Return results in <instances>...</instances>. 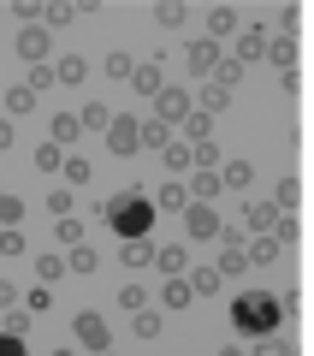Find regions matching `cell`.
<instances>
[{"instance_id":"obj_21","label":"cell","mask_w":314,"mask_h":356,"mask_svg":"<svg viewBox=\"0 0 314 356\" xmlns=\"http://www.w3.org/2000/svg\"><path fill=\"white\" fill-rule=\"evenodd\" d=\"M160 303H166V309H190V303H196V291H190V273H184V280H166Z\"/></svg>"},{"instance_id":"obj_11","label":"cell","mask_w":314,"mask_h":356,"mask_svg":"<svg viewBox=\"0 0 314 356\" xmlns=\"http://www.w3.org/2000/svg\"><path fill=\"white\" fill-rule=\"evenodd\" d=\"M267 65H273L279 77L297 72V36H267Z\"/></svg>"},{"instance_id":"obj_3","label":"cell","mask_w":314,"mask_h":356,"mask_svg":"<svg viewBox=\"0 0 314 356\" xmlns=\"http://www.w3.org/2000/svg\"><path fill=\"white\" fill-rule=\"evenodd\" d=\"M72 332H77V344H83V350H113V339H107V321L95 315V309H77V321H72Z\"/></svg>"},{"instance_id":"obj_45","label":"cell","mask_w":314,"mask_h":356,"mask_svg":"<svg viewBox=\"0 0 314 356\" xmlns=\"http://www.w3.org/2000/svg\"><path fill=\"white\" fill-rule=\"evenodd\" d=\"M18 220H24V202H18V196H0V226L13 232Z\"/></svg>"},{"instance_id":"obj_41","label":"cell","mask_w":314,"mask_h":356,"mask_svg":"<svg viewBox=\"0 0 314 356\" xmlns=\"http://www.w3.org/2000/svg\"><path fill=\"white\" fill-rule=\"evenodd\" d=\"M77 13H89V6H65V0H53V6H48L42 18H48V30H53V24H72Z\"/></svg>"},{"instance_id":"obj_14","label":"cell","mask_w":314,"mask_h":356,"mask_svg":"<svg viewBox=\"0 0 314 356\" xmlns=\"http://www.w3.org/2000/svg\"><path fill=\"white\" fill-rule=\"evenodd\" d=\"M154 267H160L166 280H184V273H190V250H184V243H166V250L154 255Z\"/></svg>"},{"instance_id":"obj_16","label":"cell","mask_w":314,"mask_h":356,"mask_svg":"<svg viewBox=\"0 0 314 356\" xmlns=\"http://www.w3.org/2000/svg\"><path fill=\"white\" fill-rule=\"evenodd\" d=\"M131 89H137V95H160V89H166L160 60H142V65H137V77H131Z\"/></svg>"},{"instance_id":"obj_1","label":"cell","mask_w":314,"mask_h":356,"mask_svg":"<svg viewBox=\"0 0 314 356\" xmlns=\"http://www.w3.org/2000/svg\"><path fill=\"white\" fill-rule=\"evenodd\" d=\"M231 327H238L243 339H267V332H279V327H285V297L243 291L238 303H231Z\"/></svg>"},{"instance_id":"obj_37","label":"cell","mask_w":314,"mask_h":356,"mask_svg":"<svg viewBox=\"0 0 314 356\" xmlns=\"http://www.w3.org/2000/svg\"><path fill=\"white\" fill-rule=\"evenodd\" d=\"M243 267H249L243 250H220V273H226V280H243Z\"/></svg>"},{"instance_id":"obj_23","label":"cell","mask_w":314,"mask_h":356,"mask_svg":"<svg viewBox=\"0 0 314 356\" xmlns=\"http://www.w3.org/2000/svg\"><path fill=\"white\" fill-rule=\"evenodd\" d=\"M154 255H160V250H154V238H131L125 243V267H154Z\"/></svg>"},{"instance_id":"obj_43","label":"cell","mask_w":314,"mask_h":356,"mask_svg":"<svg viewBox=\"0 0 314 356\" xmlns=\"http://www.w3.org/2000/svg\"><path fill=\"white\" fill-rule=\"evenodd\" d=\"M238 77H243V65H238V60H220V72L208 77V83H220V89H238Z\"/></svg>"},{"instance_id":"obj_52","label":"cell","mask_w":314,"mask_h":356,"mask_svg":"<svg viewBox=\"0 0 314 356\" xmlns=\"http://www.w3.org/2000/svg\"><path fill=\"white\" fill-rule=\"evenodd\" d=\"M53 83V72H48V65H30V89H36V95H42V89H48Z\"/></svg>"},{"instance_id":"obj_30","label":"cell","mask_w":314,"mask_h":356,"mask_svg":"<svg viewBox=\"0 0 314 356\" xmlns=\"http://www.w3.org/2000/svg\"><path fill=\"white\" fill-rule=\"evenodd\" d=\"M273 202L285 208V214H290V208H302V184H297V178H279V184H273Z\"/></svg>"},{"instance_id":"obj_32","label":"cell","mask_w":314,"mask_h":356,"mask_svg":"<svg viewBox=\"0 0 314 356\" xmlns=\"http://www.w3.org/2000/svg\"><path fill=\"white\" fill-rule=\"evenodd\" d=\"M249 356H297V344L279 339V332H267V339H255V350H249Z\"/></svg>"},{"instance_id":"obj_55","label":"cell","mask_w":314,"mask_h":356,"mask_svg":"<svg viewBox=\"0 0 314 356\" xmlns=\"http://www.w3.org/2000/svg\"><path fill=\"white\" fill-rule=\"evenodd\" d=\"M18 303H24V297H18V291H13V285L0 280V309H18Z\"/></svg>"},{"instance_id":"obj_59","label":"cell","mask_w":314,"mask_h":356,"mask_svg":"<svg viewBox=\"0 0 314 356\" xmlns=\"http://www.w3.org/2000/svg\"><path fill=\"white\" fill-rule=\"evenodd\" d=\"M101 356H113V350H101Z\"/></svg>"},{"instance_id":"obj_40","label":"cell","mask_w":314,"mask_h":356,"mask_svg":"<svg viewBox=\"0 0 314 356\" xmlns=\"http://www.w3.org/2000/svg\"><path fill=\"white\" fill-rule=\"evenodd\" d=\"M65 261H72V273H95V267H101V255L89 250V243H77V250L65 255Z\"/></svg>"},{"instance_id":"obj_19","label":"cell","mask_w":314,"mask_h":356,"mask_svg":"<svg viewBox=\"0 0 314 356\" xmlns=\"http://www.w3.org/2000/svg\"><path fill=\"white\" fill-rule=\"evenodd\" d=\"M184 143H190V149H196V143H214V113H201V107H196V113L184 119Z\"/></svg>"},{"instance_id":"obj_31","label":"cell","mask_w":314,"mask_h":356,"mask_svg":"<svg viewBox=\"0 0 314 356\" xmlns=\"http://www.w3.org/2000/svg\"><path fill=\"white\" fill-rule=\"evenodd\" d=\"M36 166H42V172H65V149H60V143H42V149H36Z\"/></svg>"},{"instance_id":"obj_4","label":"cell","mask_w":314,"mask_h":356,"mask_svg":"<svg viewBox=\"0 0 314 356\" xmlns=\"http://www.w3.org/2000/svg\"><path fill=\"white\" fill-rule=\"evenodd\" d=\"M154 113H160L166 125H178V119L196 113V95H190V89H178V83H166L160 95H154Z\"/></svg>"},{"instance_id":"obj_20","label":"cell","mask_w":314,"mask_h":356,"mask_svg":"<svg viewBox=\"0 0 314 356\" xmlns=\"http://www.w3.org/2000/svg\"><path fill=\"white\" fill-rule=\"evenodd\" d=\"M53 77H60V83H72V89H77V83H83V77H89V60H83V54H65V60L53 65Z\"/></svg>"},{"instance_id":"obj_39","label":"cell","mask_w":314,"mask_h":356,"mask_svg":"<svg viewBox=\"0 0 314 356\" xmlns=\"http://www.w3.org/2000/svg\"><path fill=\"white\" fill-rule=\"evenodd\" d=\"M131 332H137V339H154V332H160V309H137Z\"/></svg>"},{"instance_id":"obj_7","label":"cell","mask_w":314,"mask_h":356,"mask_svg":"<svg viewBox=\"0 0 314 356\" xmlns=\"http://www.w3.org/2000/svg\"><path fill=\"white\" fill-rule=\"evenodd\" d=\"M184 226H190V238H220L226 220H220L214 202H190V208H184Z\"/></svg>"},{"instance_id":"obj_38","label":"cell","mask_w":314,"mask_h":356,"mask_svg":"<svg viewBox=\"0 0 314 356\" xmlns=\"http://www.w3.org/2000/svg\"><path fill=\"white\" fill-rule=\"evenodd\" d=\"M0 332H13V339H30V309H6Z\"/></svg>"},{"instance_id":"obj_56","label":"cell","mask_w":314,"mask_h":356,"mask_svg":"<svg viewBox=\"0 0 314 356\" xmlns=\"http://www.w3.org/2000/svg\"><path fill=\"white\" fill-rule=\"evenodd\" d=\"M13 137H18V131H13V119H0V149H13Z\"/></svg>"},{"instance_id":"obj_22","label":"cell","mask_w":314,"mask_h":356,"mask_svg":"<svg viewBox=\"0 0 314 356\" xmlns=\"http://www.w3.org/2000/svg\"><path fill=\"white\" fill-rule=\"evenodd\" d=\"M220 285H226V273H220V267H196V273H190V291H196V297H214Z\"/></svg>"},{"instance_id":"obj_44","label":"cell","mask_w":314,"mask_h":356,"mask_svg":"<svg viewBox=\"0 0 314 356\" xmlns=\"http://www.w3.org/2000/svg\"><path fill=\"white\" fill-rule=\"evenodd\" d=\"M119 303H125V309H149V291H142L137 280H125V285H119Z\"/></svg>"},{"instance_id":"obj_53","label":"cell","mask_w":314,"mask_h":356,"mask_svg":"<svg viewBox=\"0 0 314 356\" xmlns=\"http://www.w3.org/2000/svg\"><path fill=\"white\" fill-rule=\"evenodd\" d=\"M24 309H30V315H42V309H48V285H36V291L24 297Z\"/></svg>"},{"instance_id":"obj_2","label":"cell","mask_w":314,"mask_h":356,"mask_svg":"<svg viewBox=\"0 0 314 356\" xmlns=\"http://www.w3.org/2000/svg\"><path fill=\"white\" fill-rule=\"evenodd\" d=\"M101 214H107V226L119 232V243H131V238H149V226H154V196H107L101 202Z\"/></svg>"},{"instance_id":"obj_15","label":"cell","mask_w":314,"mask_h":356,"mask_svg":"<svg viewBox=\"0 0 314 356\" xmlns=\"http://www.w3.org/2000/svg\"><path fill=\"white\" fill-rule=\"evenodd\" d=\"M255 60H267V30L261 24H249L243 42H238V65H255Z\"/></svg>"},{"instance_id":"obj_35","label":"cell","mask_w":314,"mask_h":356,"mask_svg":"<svg viewBox=\"0 0 314 356\" xmlns=\"http://www.w3.org/2000/svg\"><path fill=\"white\" fill-rule=\"evenodd\" d=\"M77 131H83V119H77V113H60V119H53V143H60V149H65V143H77Z\"/></svg>"},{"instance_id":"obj_48","label":"cell","mask_w":314,"mask_h":356,"mask_svg":"<svg viewBox=\"0 0 314 356\" xmlns=\"http://www.w3.org/2000/svg\"><path fill=\"white\" fill-rule=\"evenodd\" d=\"M72 208H77V196H72V191H53V196H48V214L72 220Z\"/></svg>"},{"instance_id":"obj_24","label":"cell","mask_w":314,"mask_h":356,"mask_svg":"<svg viewBox=\"0 0 314 356\" xmlns=\"http://www.w3.org/2000/svg\"><path fill=\"white\" fill-rule=\"evenodd\" d=\"M196 107H201V113H226V107H231V89H220V83H208V89H201V95H196Z\"/></svg>"},{"instance_id":"obj_58","label":"cell","mask_w":314,"mask_h":356,"mask_svg":"<svg viewBox=\"0 0 314 356\" xmlns=\"http://www.w3.org/2000/svg\"><path fill=\"white\" fill-rule=\"evenodd\" d=\"M60 356H77V350H60Z\"/></svg>"},{"instance_id":"obj_49","label":"cell","mask_w":314,"mask_h":356,"mask_svg":"<svg viewBox=\"0 0 314 356\" xmlns=\"http://www.w3.org/2000/svg\"><path fill=\"white\" fill-rule=\"evenodd\" d=\"M297 232H302V226H297V214H279V226H273V238L285 243V250H290V243H297Z\"/></svg>"},{"instance_id":"obj_54","label":"cell","mask_w":314,"mask_h":356,"mask_svg":"<svg viewBox=\"0 0 314 356\" xmlns=\"http://www.w3.org/2000/svg\"><path fill=\"white\" fill-rule=\"evenodd\" d=\"M0 356H24V339H13V332H0Z\"/></svg>"},{"instance_id":"obj_25","label":"cell","mask_w":314,"mask_h":356,"mask_svg":"<svg viewBox=\"0 0 314 356\" xmlns=\"http://www.w3.org/2000/svg\"><path fill=\"white\" fill-rule=\"evenodd\" d=\"M30 107H36V89H30V83H13V89H6V113H13V119H24Z\"/></svg>"},{"instance_id":"obj_36","label":"cell","mask_w":314,"mask_h":356,"mask_svg":"<svg viewBox=\"0 0 314 356\" xmlns=\"http://www.w3.org/2000/svg\"><path fill=\"white\" fill-rule=\"evenodd\" d=\"M65 178H72L77 191H83L89 178H95V166H89V161H83V154H65Z\"/></svg>"},{"instance_id":"obj_46","label":"cell","mask_w":314,"mask_h":356,"mask_svg":"<svg viewBox=\"0 0 314 356\" xmlns=\"http://www.w3.org/2000/svg\"><path fill=\"white\" fill-rule=\"evenodd\" d=\"M42 13H48V6H36V0H13V18H18V24H24V30H30V24H36V18H42Z\"/></svg>"},{"instance_id":"obj_42","label":"cell","mask_w":314,"mask_h":356,"mask_svg":"<svg viewBox=\"0 0 314 356\" xmlns=\"http://www.w3.org/2000/svg\"><path fill=\"white\" fill-rule=\"evenodd\" d=\"M53 232H60L65 250H77V243H83V220H53Z\"/></svg>"},{"instance_id":"obj_13","label":"cell","mask_w":314,"mask_h":356,"mask_svg":"<svg viewBox=\"0 0 314 356\" xmlns=\"http://www.w3.org/2000/svg\"><path fill=\"white\" fill-rule=\"evenodd\" d=\"M184 60H190V72L214 77V72H220V42H208V36H201V42H190V54H184Z\"/></svg>"},{"instance_id":"obj_34","label":"cell","mask_w":314,"mask_h":356,"mask_svg":"<svg viewBox=\"0 0 314 356\" xmlns=\"http://www.w3.org/2000/svg\"><path fill=\"white\" fill-rule=\"evenodd\" d=\"M107 125H113V107L89 102V107H83V131H101V137H107Z\"/></svg>"},{"instance_id":"obj_33","label":"cell","mask_w":314,"mask_h":356,"mask_svg":"<svg viewBox=\"0 0 314 356\" xmlns=\"http://www.w3.org/2000/svg\"><path fill=\"white\" fill-rule=\"evenodd\" d=\"M184 18H190V6H178V0H160V6H154V24H160V30L184 24Z\"/></svg>"},{"instance_id":"obj_17","label":"cell","mask_w":314,"mask_h":356,"mask_svg":"<svg viewBox=\"0 0 314 356\" xmlns=\"http://www.w3.org/2000/svg\"><path fill=\"white\" fill-rule=\"evenodd\" d=\"M243 255H249V267H267V261L285 255V243H279V238H249V243H243Z\"/></svg>"},{"instance_id":"obj_57","label":"cell","mask_w":314,"mask_h":356,"mask_svg":"<svg viewBox=\"0 0 314 356\" xmlns=\"http://www.w3.org/2000/svg\"><path fill=\"white\" fill-rule=\"evenodd\" d=\"M220 356H249V350H243V344H226V350H220Z\"/></svg>"},{"instance_id":"obj_47","label":"cell","mask_w":314,"mask_h":356,"mask_svg":"<svg viewBox=\"0 0 314 356\" xmlns=\"http://www.w3.org/2000/svg\"><path fill=\"white\" fill-rule=\"evenodd\" d=\"M24 250H30V238H24L18 226H13V232H0V255H24Z\"/></svg>"},{"instance_id":"obj_28","label":"cell","mask_w":314,"mask_h":356,"mask_svg":"<svg viewBox=\"0 0 314 356\" xmlns=\"http://www.w3.org/2000/svg\"><path fill=\"white\" fill-rule=\"evenodd\" d=\"M220 178H226V191H249V184H255V166L249 161H231Z\"/></svg>"},{"instance_id":"obj_29","label":"cell","mask_w":314,"mask_h":356,"mask_svg":"<svg viewBox=\"0 0 314 356\" xmlns=\"http://www.w3.org/2000/svg\"><path fill=\"white\" fill-rule=\"evenodd\" d=\"M166 143H172V125H166V119H149V125H142V149H160L166 154Z\"/></svg>"},{"instance_id":"obj_26","label":"cell","mask_w":314,"mask_h":356,"mask_svg":"<svg viewBox=\"0 0 314 356\" xmlns=\"http://www.w3.org/2000/svg\"><path fill=\"white\" fill-rule=\"evenodd\" d=\"M137 65H142V60H131L125 48H113V54H107V77H119V83H131V77H137Z\"/></svg>"},{"instance_id":"obj_50","label":"cell","mask_w":314,"mask_h":356,"mask_svg":"<svg viewBox=\"0 0 314 356\" xmlns=\"http://www.w3.org/2000/svg\"><path fill=\"white\" fill-rule=\"evenodd\" d=\"M196 166H208V172H220V143H196Z\"/></svg>"},{"instance_id":"obj_12","label":"cell","mask_w":314,"mask_h":356,"mask_svg":"<svg viewBox=\"0 0 314 356\" xmlns=\"http://www.w3.org/2000/svg\"><path fill=\"white\" fill-rule=\"evenodd\" d=\"M160 161H166V178H184V172H196V149H190L184 137H172V143H166V154H160Z\"/></svg>"},{"instance_id":"obj_27","label":"cell","mask_w":314,"mask_h":356,"mask_svg":"<svg viewBox=\"0 0 314 356\" xmlns=\"http://www.w3.org/2000/svg\"><path fill=\"white\" fill-rule=\"evenodd\" d=\"M65 273H72V261H65V255H42V261H36V280H42V285L65 280Z\"/></svg>"},{"instance_id":"obj_9","label":"cell","mask_w":314,"mask_h":356,"mask_svg":"<svg viewBox=\"0 0 314 356\" xmlns=\"http://www.w3.org/2000/svg\"><path fill=\"white\" fill-rule=\"evenodd\" d=\"M190 202H196V196H190V178H166L160 191H154V208H166V214H184Z\"/></svg>"},{"instance_id":"obj_6","label":"cell","mask_w":314,"mask_h":356,"mask_svg":"<svg viewBox=\"0 0 314 356\" xmlns=\"http://www.w3.org/2000/svg\"><path fill=\"white\" fill-rule=\"evenodd\" d=\"M279 214H285V208H279L273 196H267V202H249V208H243V232H249V238H273Z\"/></svg>"},{"instance_id":"obj_5","label":"cell","mask_w":314,"mask_h":356,"mask_svg":"<svg viewBox=\"0 0 314 356\" xmlns=\"http://www.w3.org/2000/svg\"><path fill=\"white\" fill-rule=\"evenodd\" d=\"M107 149L131 161V154L142 149V125H137V119H125V113H113V125H107Z\"/></svg>"},{"instance_id":"obj_8","label":"cell","mask_w":314,"mask_h":356,"mask_svg":"<svg viewBox=\"0 0 314 356\" xmlns=\"http://www.w3.org/2000/svg\"><path fill=\"white\" fill-rule=\"evenodd\" d=\"M48 48H53V42H48V24L18 30V60H24V65H42V60H48Z\"/></svg>"},{"instance_id":"obj_18","label":"cell","mask_w":314,"mask_h":356,"mask_svg":"<svg viewBox=\"0 0 314 356\" xmlns=\"http://www.w3.org/2000/svg\"><path fill=\"white\" fill-rule=\"evenodd\" d=\"M220 184H226V178H220V172H208V166H196V172H190V196H196V202H214V196H220Z\"/></svg>"},{"instance_id":"obj_10","label":"cell","mask_w":314,"mask_h":356,"mask_svg":"<svg viewBox=\"0 0 314 356\" xmlns=\"http://www.w3.org/2000/svg\"><path fill=\"white\" fill-rule=\"evenodd\" d=\"M201 24H208V42H220V36H231V30H243V13L238 6H208Z\"/></svg>"},{"instance_id":"obj_51","label":"cell","mask_w":314,"mask_h":356,"mask_svg":"<svg viewBox=\"0 0 314 356\" xmlns=\"http://www.w3.org/2000/svg\"><path fill=\"white\" fill-rule=\"evenodd\" d=\"M243 243H249L243 226H220V250H243Z\"/></svg>"}]
</instances>
